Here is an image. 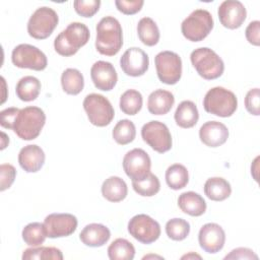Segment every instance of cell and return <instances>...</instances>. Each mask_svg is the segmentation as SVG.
Listing matches in <instances>:
<instances>
[{
  "instance_id": "obj_1",
  "label": "cell",
  "mask_w": 260,
  "mask_h": 260,
  "mask_svg": "<svg viewBox=\"0 0 260 260\" xmlns=\"http://www.w3.org/2000/svg\"><path fill=\"white\" fill-rule=\"evenodd\" d=\"M0 124L3 128L11 129L22 140L36 139L45 123V112L35 106L23 109L7 108L0 113Z\"/></svg>"
},
{
  "instance_id": "obj_2",
  "label": "cell",
  "mask_w": 260,
  "mask_h": 260,
  "mask_svg": "<svg viewBox=\"0 0 260 260\" xmlns=\"http://www.w3.org/2000/svg\"><path fill=\"white\" fill-rule=\"evenodd\" d=\"M95 48L106 56L116 55L123 46V30L114 16H105L96 24Z\"/></svg>"
},
{
  "instance_id": "obj_3",
  "label": "cell",
  "mask_w": 260,
  "mask_h": 260,
  "mask_svg": "<svg viewBox=\"0 0 260 260\" xmlns=\"http://www.w3.org/2000/svg\"><path fill=\"white\" fill-rule=\"evenodd\" d=\"M90 37L88 27L82 22H71L54 40L55 51L64 57H69L86 45Z\"/></svg>"
},
{
  "instance_id": "obj_4",
  "label": "cell",
  "mask_w": 260,
  "mask_h": 260,
  "mask_svg": "<svg viewBox=\"0 0 260 260\" xmlns=\"http://www.w3.org/2000/svg\"><path fill=\"white\" fill-rule=\"evenodd\" d=\"M204 110L212 115L226 118L231 117L238 108L236 94L221 86L210 88L203 99Z\"/></svg>"
},
{
  "instance_id": "obj_5",
  "label": "cell",
  "mask_w": 260,
  "mask_h": 260,
  "mask_svg": "<svg viewBox=\"0 0 260 260\" xmlns=\"http://www.w3.org/2000/svg\"><path fill=\"white\" fill-rule=\"evenodd\" d=\"M190 60L197 73L206 80L216 79L223 73L224 63L222 59L207 47L197 48L192 51Z\"/></svg>"
},
{
  "instance_id": "obj_6",
  "label": "cell",
  "mask_w": 260,
  "mask_h": 260,
  "mask_svg": "<svg viewBox=\"0 0 260 260\" xmlns=\"http://www.w3.org/2000/svg\"><path fill=\"white\" fill-rule=\"evenodd\" d=\"M213 18L209 11L195 9L183 20L181 31L188 41L200 42L209 35L213 28Z\"/></svg>"
},
{
  "instance_id": "obj_7",
  "label": "cell",
  "mask_w": 260,
  "mask_h": 260,
  "mask_svg": "<svg viewBox=\"0 0 260 260\" xmlns=\"http://www.w3.org/2000/svg\"><path fill=\"white\" fill-rule=\"evenodd\" d=\"M83 109L89 122L98 127L108 126L115 116V111L110 101L99 93H89L83 100Z\"/></svg>"
},
{
  "instance_id": "obj_8",
  "label": "cell",
  "mask_w": 260,
  "mask_h": 260,
  "mask_svg": "<svg viewBox=\"0 0 260 260\" xmlns=\"http://www.w3.org/2000/svg\"><path fill=\"white\" fill-rule=\"evenodd\" d=\"M59 22L57 12L48 6L39 7L29 17L27 22L28 35L37 40L50 37Z\"/></svg>"
},
{
  "instance_id": "obj_9",
  "label": "cell",
  "mask_w": 260,
  "mask_h": 260,
  "mask_svg": "<svg viewBox=\"0 0 260 260\" xmlns=\"http://www.w3.org/2000/svg\"><path fill=\"white\" fill-rule=\"evenodd\" d=\"M158 79L166 84H176L182 76L181 57L172 51L159 52L154 58Z\"/></svg>"
},
{
  "instance_id": "obj_10",
  "label": "cell",
  "mask_w": 260,
  "mask_h": 260,
  "mask_svg": "<svg viewBox=\"0 0 260 260\" xmlns=\"http://www.w3.org/2000/svg\"><path fill=\"white\" fill-rule=\"evenodd\" d=\"M11 61L18 68H28L36 71L46 69L47 56L36 46L29 44H19L11 53Z\"/></svg>"
},
{
  "instance_id": "obj_11",
  "label": "cell",
  "mask_w": 260,
  "mask_h": 260,
  "mask_svg": "<svg viewBox=\"0 0 260 260\" xmlns=\"http://www.w3.org/2000/svg\"><path fill=\"white\" fill-rule=\"evenodd\" d=\"M141 137L153 150L164 153L172 148V135L166 124L159 121H149L141 128Z\"/></svg>"
},
{
  "instance_id": "obj_12",
  "label": "cell",
  "mask_w": 260,
  "mask_h": 260,
  "mask_svg": "<svg viewBox=\"0 0 260 260\" xmlns=\"http://www.w3.org/2000/svg\"><path fill=\"white\" fill-rule=\"evenodd\" d=\"M128 233L138 242L149 245L160 236L159 223L147 214H137L128 222Z\"/></svg>"
},
{
  "instance_id": "obj_13",
  "label": "cell",
  "mask_w": 260,
  "mask_h": 260,
  "mask_svg": "<svg viewBox=\"0 0 260 260\" xmlns=\"http://www.w3.org/2000/svg\"><path fill=\"white\" fill-rule=\"evenodd\" d=\"M150 157L141 148H133L123 157L124 172L132 181H138L146 177L150 173Z\"/></svg>"
},
{
  "instance_id": "obj_14",
  "label": "cell",
  "mask_w": 260,
  "mask_h": 260,
  "mask_svg": "<svg viewBox=\"0 0 260 260\" xmlns=\"http://www.w3.org/2000/svg\"><path fill=\"white\" fill-rule=\"evenodd\" d=\"M77 218L71 213H51L46 216L44 225L51 239L72 235L77 229Z\"/></svg>"
},
{
  "instance_id": "obj_15",
  "label": "cell",
  "mask_w": 260,
  "mask_h": 260,
  "mask_svg": "<svg viewBox=\"0 0 260 260\" xmlns=\"http://www.w3.org/2000/svg\"><path fill=\"white\" fill-rule=\"evenodd\" d=\"M120 66L128 76H142L148 69L149 58L142 49L132 47L127 49L120 58Z\"/></svg>"
},
{
  "instance_id": "obj_16",
  "label": "cell",
  "mask_w": 260,
  "mask_h": 260,
  "mask_svg": "<svg viewBox=\"0 0 260 260\" xmlns=\"http://www.w3.org/2000/svg\"><path fill=\"white\" fill-rule=\"evenodd\" d=\"M220 23L230 29L239 28L246 19L247 10L244 4L238 0H225L221 2L217 10Z\"/></svg>"
},
{
  "instance_id": "obj_17",
  "label": "cell",
  "mask_w": 260,
  "mask_h": 260,
  "mask_svg": "<svg viewBox=\"0 0 260 260\" xmlns=\"http://www.w3.org/2000/svg\"><path fill=\"white\" fill-rule=\"evenodd\" d=\"M198 242L205 252L215 254L219 252L225 243V233L223 229L214 222L205 223L199 231Z\"/></svg>"
},
{
  "instance_id": "obj_18",
  "label": "cell",
  "mask_w": 260,
  "mask_h": 260,
  "mask_svg": "<svg viewBox=\"0 0 260 260\" xmlns=\"http://www.w3.org/2000/svg\"><path fill=\"white\" fill-rule=\"evenodd\" d=\"M90 77L94 86L103 91L112 90L118 81V74L114 65L102 60L96 61L91 66Z\"/></svg>"
},
{
  "instance_id": "obj_19",
  "label": "cell",
  "mask_w": 260,
  "mask_h": 260,
  "mask_svg": "<svg viewBox=\"0 0 260 260\" xmlns=\"http://www.w3.org/2000/svg\"><path fill=\"white\" fill-rule=\"evenodd\" d=\"M199 138L208 147H218L228 140L229 129L221 122L208 121L200 127Z\"/></svg>"
},
{
  "instance_id": "obj_20",
  "label": "cell",
  "mask_w": 260,
  "mask_h": 260,
  "mask_svg": "<svg viewBox=\"0 0 260 260\" xmlns=\"http://www.w3.org/2000/svg\"><path fill=\"white\" fill-rule=\"evenodd\" d=\"M45 152L37 144L22 147L18 153V164L26 173L39 172L45 164Z\"/></svg>"
},
{
  "instance_id": "obj_21",
  "label": "cell",
  "mask_w": 260,
  "mask_h": 260,
  "mask_svg": "<svg viewBox=\"0 0 260 260\" xmlns=\"http://www.w3.org/2000/svg\"><path fill=\"white\" fill-rule=\"evenodd\" d=\"M111 238L110 230L102 223H89L79 234L80 241L88 247H102Z\"/></svg>"
},
{
  "instance_id": "obj_22",
  "label": "cell",
  "mask_w": 260,
  "mask_h": 260,
  "mask_svg": "<svg viewBox=\"0 0 260 260\" xmlns=\"http://www.w3.org/2000/svg\"><path fill=\"white\" fill-rule=\"evenodd\" d=\"M174 104V94L169 90L159 88L149 94L147 100V109L152 115H166L171 111Z\"/></svg>"
},
{
  "instance_id": "obj_23",
  "label": "cell",
  "mask_w": 260,
  "mask_h": 260,
  "mask_svg": "<svg viewBox=\"0 0 260 260\" xmlns=\"http://www.w3.org/2000/svg\"><path fill=\"white\" fill-rule=\"evenodd\" d=\"M180 209L191 216H200L206 211V202L204 198L193 191L182 193L178 198Z\"/></svg>"
},
{
  "instance_id": "obj_24",
  "label": "cell",
  "mask_w": 260,
  "mask_h": 260,
  "mask_svg": "<svg viewBox=\"0 0 260 260\" xmlns=\"http://www.w3.org/2000/svg\"><path fill=\"white\" fill-rule=\"evenodd\" d=\"M102 194L110 202H120L128 194L127 184L123 179L117 176H111L106 179L102 185Z\"/></svg>"
},
{
  "instance_id": "obj_25",
  "label": "cell",
  "mask_w": 260,
  "mask_h": 260,
  "mask_svg": "<svg viewBox=\"0 0 260 260\" xmlns=\"http://www.w3.org/2000/svg\"><path fill=\"white\" fill-rule=\"evenodd\" d=\"M176 124L181 128H192L199 119L196 105L192 101H183L179 104L174 115Z\"/></svg>"
},
{
  "instance_id": "obj_26",
  "label": "cell",
  "mask_w": 260,
  "mask_h": 260,
  "mask_svg": "<svg viewBox=\"0 0 260 260\" xmlns=\"http://www.w3.org/2000/svg\"><path fill=\"white\" fill-rule=\"evenodd\" d=\"M232 193L231 184L221 177H212L207 179L204 184V194L213 201H223Z\"/></svg>"
},
{
  "instance_id": "obj_27",
  "label": "cell",
  "mask_w": 260,
  "mask_h": 260,
  "mask_svg": "<svg viewBox=\"0 0 260 260\" xmlns=\"http://www.w3.org/2000/svg\"><path fill=\"white\" fill-rule=\"evenodd\" d=\"M41 87V81L37 77L27 75L18 80L15 92L20 101L31 102L39 96Z\"/></svg>"
},
{
  "instance_id": "obj_28",
  "label": "cell",
  "mask_w": 260,
  "mask_h": 260,
  "mask_svg": "<svg viewBox=\"0 0 260 260\" xmlns=\"http://www.w3.org/2000/svg\"><path fill=\"white\" fill-rule=\"evenodd\" d=\"M138 38L145 46L152 47L159 41V29L155 21L150 17H142L137 24Z\"/></svg>"
},
{
  "instance_id": "obj_29",
  "label": "cell",
  "mask_w": 260,
  "mask_h": 260,
  "mask_svg": "<svg viewBox=\"0 0 260 260\" xmlns=\"http://www.w3.org/2000/svg\"><path fill=\"white\" fill-rule=\"evenodd\" d=\"M61 85L63 90L72 95L81 92L84 86V78L82 73L75 68H67L61 75Z\"/></svg>"
},
{
  "instance_id": "obj_30",
  "label": "cell",
  "mask_w": 260,
  "mask_h": 260,
  "mask_svg": "<svg viewBox=\"0 0 260 260\" xmlns=\"http://www.w3.org/2000/svg\"><path fill=\"white\" fill-rule=\"evenodd\" d=\"M166 182L173 190H180L187 186L189 182L188 170L181 164H174L166 171Z\"/></svg>"
},
{
  "instance_id": "obj_31",
  "label": "cell",
  "mask_w": 260,
  "mask_h": 260,
  "mask_svg": "<svg viewBox=\"0 0 260 260\" xmlns=\"http://www.w3.org/2000/svg\"><path fill=\"white\" fill-rule=\"evenodd\" d=\"M108 256L111 260H132L135 256V248L128 240L118 238L108 247Z\"/></svg>"
},
{
  "instance_id": "obj_32",
  "label": "cell",
  "mask_w": 260,
  "mask_h": 260,
  "mask_svg": "<svg viewBox=\"0 0 260 260\" xmlns=\"http://www.w3.org/2000/svg\"><path fill=\"white\" fill-rule=\"evenodd\" d=\"M142 94L136 89H127L122 93L120 98V109L121 111L130 116L136 115L142 108Z\"/></svg>"
},
{
  "instance_id": "obj_33",
  "label": "cell",
  "mask_w": 260,
  "mask_h": 260,
  "mask_svg": "<svg viewBox=\"0 0 260 260\" xmlns=\"http://www.w3.org/2000/svg\"><path fill=\"white\" fill-rule=\"evenodd\" d=\"M114 140L121 145H126L132 142L136 136V128L132 121L128 119L120 120L112 131Z\"/></svg>"
},
{
  "instance_id": "obj_34",
  "label": "cell",
  "mask_w": 260,
  "mask_h": 260,
  "mask_svg": "<svg viewBox=\"0 0 260 260\" xmlns=\"http://www.w3.org/2000/svg\"><path fill=\"white\" fill-rule=\"evenodd\" d=\"M21 236L24 243L31 247L41 246L48 237L45 225L41 222H30L26 224L22 230Z\"/></svg>"
},
{
  "instance_id": "obj_35",
  "label": "cell",
  "mask_w": 260,
  "mask_h": 260,
  "mask_svg": "<svg viewBox=\"0 0 260 260\" xmlns=\"http://www.w3.org/2000/svg\"><path fill=\"white\" fill-rule=\"evenodd\" d=\"M21 258L23 260H62L63 254L61 250L55 247H31L28 249H25L22 253Z\"/></svg>"
},
{
  "instance_id": "obj_36",
  "label": "cell",
  "mask_w": 260,
  "mask_h": 260,
  "mask_svg": "<svg viewBox=\"0 0 260 260\" xmlns=\"http://www.w3.org/2000/svg\"><path fill=\"white\" fill-rule=\"evenodd\" d=\"M132 187L134 191L144 197H151L158 193L160 189V183L158 178L151 172L141 180L132 181Z\"/></svg>"
},
{
  "instance_id": "obj_37",
  "label": "cell",
  "mask_w": 260,
  "mask_h": 260,
  "mask_svg": "<svg viewBox=\"0 0 260 260\" xmlns=\"http://www.w3.org/2000/svg\"><path fill=\"white\" fill-rule=\"evenodd\" d=\"M190 233V224L183 218H172L166 223V234L174 241L185 240Z\"/></svg>"
},
{
  "instance_id": "obj_38",
  "label": "cell",
  "mask_w": 260,
  "mask_h": 260,
  "mask_svg": "<svg viewBox=\"0 0 260 260\" xmlns=\"http://www.w3.org/2000/svg\"><path fill=\"white\" fill-rule=\"evenodd\" d=\"M75 11L83 17L93 16L100 9V0H75L73 2Z\"/></svg>"
},
{
  "instance_id": "obj_39",
  "label": "cell",
  "mask_w": 260,
  "mask_h": 260,
  "mask_svg": "<svg viewBox=\"0 0 260 260\" xmlns=\"http://www.w3.org/2000/svg\"><path fill=\"white\" fill-rule=\"evenodd\" d=\"M16 176L15 168L10 164H2L0 166V190L5 191L10 188Z\"/></svg>"
},
{
  "instance_id": "obj_40",
  "label": "cell",
  "mask_w": 260,
  "mask_h": 260,
  "mask_svg": "<svg viewBox=\"0 0 260 260\" xmlns=\"http://www.w3.org/2000/svg\"><path fill=\"white\" fill-rule=\"evenodd\" d=\"M260 91L259 88H253L250 89L246 96H245V108L246 110L254 116H259L260 115Z\"/></svg>"
},
{
  "instance_id": "obj_41",
  "label": "cell",
  "mask_w": 260,
  "mask_h": 260,
  "mask_svg": "<svg viewBox=\"0 0 260 260\" xmlns=\"http://www.w3.org/2000/svg\"><path fill=\"white\" fill-rule=\"evenodd\" d=\"M144 4L143 0H116L115 5L117 9L126 14L132 15L139 12Z\"/></svg>"
},
{
  "instance_id": "obj_42",
  "label": "cell",
  "mask_w": 260,
  "mask_h": 260,
  "mask_svg": "<svg viewBox=\"0 0 260 260\" xmlns=\"http://www.w3.org/2000/svg\"><path fill=\"white\" fill-rule=\"evenodd\" d=\"M245 35H246L247 41L250 44L254 46H259L260 45V21L259 20L251 21L246 27Z\"/></svg>"
},
{
  "instance_id": "obj_43",
  "label": "cell",
  "mask_w": 260,
  "mask_h": 260,
  "mask_svg": "<svg viewBox=\"0 0 260 260\" xmlns=\"http://www.w3.org/2000/svg\"><path fill=\"white\" fill-rule=\"evenodd\" d=\"M224 259H258V256L254 253L253 250L249 249V248H244V247H240V248H236L234 250H232L230 252V254H228Z\"/></svg>"
},
{
  "instance_id": "obj_44",
  "label": "cell",
  "mask_w": 260,
  "mask_h": 260,
  "mask_svg": "<svg viewBox=\"0 0 260 260\" xmlns=\"http://www.w3.org/2000/svg\"><path fill=\"white\" fill-rule=\"evenodd\" d=\"M1 136H2V142H1V149L3 150L7 144L9 143V137L4 133V132H1Z\"/></svg>"
},
{
  "instance_id": "obj_45",
  "label": "cell",
  "mask_w": 260,
  "mask_h": 260,
  "mask_svg": "<svg viewBox=\"0 0 260 260\" xmlns=\"http://www.w3.org/2000/svg\"><path fill=\"white\" fill-rule=\"evenodd\" d=\"M182 259H190V258H198V259H201V256H199V255H197V254H194V253H190V254H186V255H184V256H182L181 257Z\"/></svg>"
},
{
  "instance_id": "obj_46",
  "label": "cell",
  "mask_w": 260,
  "mask_h": 260,
  "mask_svg": "<svg viewBox=\"0 0 260 260\" xmlns=\"http://www.w3.org/2000/svg\"><path fill=\"white\" fill-rule=\"evenodd\" d=\"M148 258H158V259H164L161 256H157V255H146V256H144L142 259H148Z\"/></svg>"
}]
</instances>
